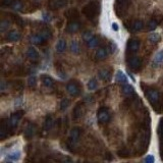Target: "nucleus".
Returning a JSON list of instances; mask_svg holds the SVG:
<instances>
[{
  "mask_svg": "<svg viewBox=\"0 0 163 163\" xmlns=\"http://www.w3.org/2000/svg\"><path fill=\"white\" fill-rule=\"evenodd\" d=\"M98 12H99V3L97 1L89 2L83 8V14L90 20H94L97 17Z\"/></svg>",
  "mask_w": 163,
  "mask_h": 163,
  "instance_id": "f257e3e1",
  "label": "nucleus"
},
{
  "mask_svg": "<svg viewBox=\"0 0 163 163\" xmlns=\"http://www.w3.org/2000/svg\"><path fill=\"white\" fill-rule=\"evenodd\" d=\"M97 119L100 123H106L110 120V113L107 108H100L98 110Z\"/></svg>",
  "mask_w": 163,
  "mask_h": 163,
  "instance_id": "f03ea898",
  "label": "nucleus"
},
{
  "mask_svg": "<svg viewBox=\"0 0 163 163\" xmlns=\"http://www.w3.org/2000/svg\"><path fill=\"white\" fill-rule=\"evenodd\" d=\"M80 136H81V128H72L71 131V134H69V140H68L69 146H74V145L79 141Z\"/></svg>",
  "mask_w": 163,
  "mask_h": 163,
  "instance_id": "7ed1b4c3",
  "label": "nucleus"
},
{
  "mask_svg": "<svg viewBox=\"0 0 163 163\" xmlns=\"http://www.w3.org/2000/svg\"><path fill=\"white\" fill-rule=\"evenodd\" d=\"M66 91L69 95H71V96L77 97V95L80 94L81 90H80V87H79V85H77V83L71 82V83H68V84L66 85Z\"/></svg>",
  "mask_w": 163,
  "mask_h": 163,
  "instance_id": "20e7f679",
  "label": "nucleus"
},
{
  "mask_svg": "<svg viewBox=\"0 0 163 163\" xmlns=\"http://www.w3.org/2000/svg\"><path fill=\"white\" fill-rule=\"evenodd\" d=\"M23 114H24V111H17V112L14 113L11 116H10V118L8 119V122L10 126H11L12 128H17V125H19L20 118L23 117Z\"/></svg>",
  "mask_w": 163,
  "mask_h": 163,
  "instance_id": "39448f33",
  "label": "nucleus"
},
{
  "mask_svg": "<svg viewBox=\"0 0 163 163\" xmlns=\"http://www.w3.org/2000/svg\"><path fill=\"white\" fill-rule=\"evenodd\" d=\"M147 97H148V100L150 101L151 104H157L158 101L160 99V96H159V92L157 90H149L147 92Z\"/></svg>",
  "mask_w": 163,
  "mask_h": 163,
  "instance_id": "423d86ee",
  "label": "nucleus"
},
{
  "mask_svg": "<svg viewBox=\"0 0 163 163\" xmlns=\"http://www.w3.org/2000/svg\"><path fill=\"white\" fill-rule=\"evenodd\" d=\"M27 56H28V58L32 61V62H37V61L39 60V58H40L39 52L34 47H30L29 49H28V50H27Z\"/></svg>",
  "mask_w": 163,
  "mask_h": 163,
  "instance_id": "0eeeda50",
  "label": "nucleus"
},
{
  "mask_svg": "<svg viewBox=\"0 0 163 163\" xmlns=\"http://www.w3.org/2000/svg\"><path fill=\"white\" fill-rule=\"evenodd\" d=\"M36 131H37V128H36L35 125H33V123H30V125H28L27 128H26V130H25V134H24L25 138L28 139V140L32 139L33 137L35 136Z\"/></svg>",
  "mask_w": 163,
  "mask_h": 163,
  "instance_id": "6e6552de",
  "label": "nucleus"
},
{
  "mask_svg": "<svg viewBox=\"0 0 163 163\" xmlns=\"http://www.w3.org/2000/svg\"><path fill=\"white\" fill-rule=\"evenodd\" d=\"M80 27H81V24H80L77 20H71V22L68 23V25H67V27H66V31L68 33H76L77 32V31L80 30Z\"/></svg>",
  "mask_w": 163,
  "mask_h": 163,
  "instance_id": "1a4fd4ad",
  "label": "nucleus"
},
{
  "mask_svg": "<svg viewBox=\"0 0 163 163\" xmlns=\"http://www.w3.org/2000/svg\"><path fill=\"white\" fill-rule=\"evenodd\" d=\"M30 42L32 44H36V45H42L46 42V39L43 37L40 34H37V35H33L30 37Z\"/></svg>",
  "mask_w": 163,
  "mask_h": 163,
  "instance_id": "9d476101",
  "label": "nucleus"
},
{
  "mask_svg": "<svg viewBox=\"0 0 163 163\" xmlns=\"http://www.w3.org/2000/svg\"><path fill=\"white\" fill-rule=\"evenodd\" d=\"M128 64H130L131 68L134 69V71H138L142 65V59L140 57H137V56H134V57H131L128 60Z\"/></svg>",
  "mask_w": 163,
  "mask_h": 163,
  "instance_id": "9b49d317",
  "label": "nucleus"
},
{
  "mask_svg": "<svg viewBox=\"0 0 163 163\" xmlns=\"http://www.w3.org/2000/svg\"><path fill=\"white\" fill-rule=\"evenodd\" d=\"M140 45L141 43L139 40H130V42L128 43V50L131 53H136L137 51H139Z\"/></svg>",
  "mask_w": 163,
  "mask_h": 163,
  "instance_id": "f8f14e48",
  "label": "nucleus"
},
{
  "mask_svg": "<svg viewBox=\"0 0 163 163\" xmlns=\"http://www.w3.org/2000/svg\"><path fill=\"white\" fill-rule=\"evenodd\" d=\"M20 38H22V35H20V33L17 32V31H10V32L7 34V40L10 41V42L20 41Z\"/></svg>",
  "mask_w": 163,
  "mask_h": 163,
  "instance_id": "ddd939ff",
  "label": "nucleus"
},
{
  "mask_svg": "<svg viewBox=\"0 0 163 163\" xmlns=\"http://www.w3.org/2000/svg\"><path fill=\"white\" fill-rule=\"evenodd\" d=\"M98 76H99L100 80L104 82H109L111 80V72L108 69H100L98 72Z\"/></svg>",
  "mask_w": 163,
  "mask_h": 163,
  "instance_id": "4468645a",
  "label": "nucleus"
},
{
  "mask_svg": "<svg viewBox=\"0 0 163 163\" xmlns=\"http://www.w3.org/2000/svg\"><path fill=\"white\" fill-rule=\"evenodd\" d=\"M20 151L19 150H14V151L9 152L8 154H7V160H9V161H17V160H20Z\"/></svg>",
  "mask_w": 163,
  "mask_h": 163,
  "instance_id": "2eb2a0df",
  "label": "nucleus"
},
{
  "mask_svg": "<svg viewBox=\"0 0 163 163\" xmlns=\"http://www.w3.org/2000/svg\"><path fill=\"white\" fill-rule=\"evenodd\" d=\"M144 29V23L142 20H134V22L131 23V30L133 32H140Z\"/></svg>",
  "mask_w": 163,
  "mask_h": 163,
  "instance_id": "dca6fc26",
  "label": "nucleus"
},
{
  "mask_svg": "<svg viewBox=\"0 0 163 163\" xmlns=\"http://www.w3.org/2000/svg\"><path fill=\"white\" fill-rule=\"evenodd\" d=\"M115 79H116V81L119 83V84H122V85L128 84V77H126V76L121 71H118L117 72H116Z\"/></svg>",
  "mask_w": 163,
  "mask_h": 163,
  "instance_id": "f3484780",
  "label": "nucleus"
},
{
  "mask_svg": "<svg viewBox=\"0 0 163 163\" xmlns=\"http://www.w3.org/2000/svg\"><path fill=\"white\" fill-rule=\"evenodd\" d=\"M41 80H42V83L45 87L47 88H52L54 86V81L52 77H50L49 76H42L41 77Z\"/></svg>",
  "mask_w": 163,
  "mask_h": 163,
  "instance_id": "a211bd4d",
  "label": "nucleus"
},
{
  "mask_svg": "<svg viewBox=\"0 0 163 163\" xmlns=\"http://www.w3.org/2000/svg\"><path fill=\"white\" fill-rule=\"evenodd\" d=\"M83 115V111H82V107L80 106V104H77L76 107L74 108V110H72V118H74V120L79 119L80 117H82Z\"/></svg>",
  "mask_w": 163,
  "mask_h": 163,
  "instance_id": "6ab92c4d",
  "label": "nucleus"
},
{
  "mask_svg": "<svg viewBox=\"0 0 163 163\" xmlns=\"http://www.w3.org/2000/svg\"><path fill=\"white\" fill-rule=\"evenodd\" d=\"M53 125H54V120H53L52 115H47L45 119V123H44V128H45V131L51 130Z\"/></svg>",
  "mask_w": 163,
  "mask_h": 163,
  "instance_id": "aec40b11",
  "label": "nucleus"
},
{
  "mask_svg": "<svg viewBox=\"0 0 163 163\" xmlns=\"http://www.w3.org/2000/svg\"><path fill=\"white\" fill-rule=\"evenodd\" d=\"M122 93L125 95V96H131V95H133L134 93V89L133 86H131V85L125 84L122 86Z\"/></svg>",
  "mask_w": 163,
  "mask_h": 163,
  "instance_id": "412c9836",
  "label": "nucleus"
},
{
  "mask_svg": "<svg viewBox=\"0 0 163 163\" xmlns=\"http://www.w3.org/2000/svg\"><path fill=\"white\" fill-rule=\"evenodd\" d=\"M95 56H96V59H98V60H103V59L107 57V51L104 48H99L96 51Z\"/></svg>",
  "mask_w": 163,
  "mask_h": 163,
  "instance_id": "4be33fe9",
  "label": "nucleus"
},
{
  "mask_svg": "<svg viewBox=\"0 0 163 163\" xmlns=\"http://www.w3.org/2000/svg\"><path fill=\"white\" fill-rule=\"evenodd\" d=\"M162 61H163V50L158 51V52L156 53V55H155L154 60H153L154 66H158Z\"/></svg>",
  "mask_w": 163,
  "mask_h": 163,
  "instance_id": "5701e85b",
  "label": "nucleus"
},
{
  "mask_svg": "<svg viewBox=\"0 0 163 163\" xmlns=\"http://www.w3.org/2000/svg\"><path fill=\"white\" fill-rule=\"evenodd\" d=\"M66 49V42L65 40H59L57 44H56V51H57L58 53H62L64 50Z\"/></svg>",
  "mask_w": 163,
  "mask_h": 163,
  "instance_id": "b1692460",
  "label": "nucleus"
},
{
  "mask_svg": "<svg viewBox=\"0 0 163 163\" xmlns=\"http://www.w3.org/2000/svg\"><path fill=\"white\" fill-rule=\"evenodd\" d=\"M64 15H66V17H68L69 20H76L79 17V12H77V10L76 9H71V10H68V11H66Z\"/></svg>",
  "mask_w": 163,
  "mask_h": 163,
  "instance_id": "393cba45",
  "label": "nucleus"
},
{
  "mask_svg": "<svg viewBox=\"0 0 163 163\" xmlns=\"http://www.w3.org/2000/svg\"><path fill=\"white\" fill-rule=\"evenodd\" d=\"M69 49L74 54H77L80 53V45L77 41H71V45H69Z\"/></svg>",
  "mask_w": 163,
  "mask_h": 163,
  "instance_id": "a878e982",
  "label": "nucleus"
},
{
  "mask_svg": "<svg viewBox=\"0 0 163 163\" xmlns=\"http://www.w3.org/2000/svg\"><path fill=\"white\" fill-rule=\"evenodd\" d=\"M149 40L151 41V43L153 44H156L160 42V40H161V37H160V35L158 33H152L149 35Z\"/></svg>",
  "mask_w": 163,
  "mask_h": 163,
  "instance_id": "bb28decb",
  "label": "nucleus"
},
{
  "mask_svg": "<svg viewBox=\"0 0 163 163\" xmlns=\"http://www.w3.org/2000/svg\"><path fill=\"white\" fill-rule=\"evenodd\" d=\"M9 27H10V23L7 20H4L0 23V31H1V32H5V31H7Z\"/></svg>",
  "mask_w": 163,
  "mask_h": 163,
  "instance_id": "cd10ccee",
  "label": "nucleus"
},
{
  "mask_svg": "<svg viewBox=\"0 0 163 163\" xmlns=\"http://www.w3.org/2000/svg\"><path fill=\"white\" fill-rule=\"evenodd\" d=\"M88 89L90 90V91H93V90H95L97 88L98 86V84H97V81H96V79H91L89 82H88Z\"/></svg>",
  "mask_w": 163,
  "mask_h": 163,
  "instance_id": "c85d7f7f",
  "label": "nucleus"
},
{
  "mask_svg": "<svg viewBox=\"0 0 163 163\" xmlns=\"http://www.w3.org/2000/svg\"><path fill=\"white\" fill-rule=\"evenodd\" d=\"M98 43H99V41H98V39L97 37H93L91 40L90 41H88L87 42V45H88V47H90V48H94V47H96V46L98 45Z\"/></svg>",
  "mask_w": 163,
  "mask_h": 163,
  "instance_id": "c756f323",
  "label": "nucleus"
},
{
  "mask_svg": "<svg viewBox=\"0 0 163 163\" xmlns=\"http://www.w3.org/2000/svg\"><path fill=\"white\" fill-rule=\"evenodd\" d=\"M69 104H71V101L68 99H63L60 102V110L61 111H65L67 108H68Z\"/></svg>",
  "mask_w": 163,
  "mask_h": 163,
  "instance_id": "7c9ffc66",
  "label": "nucleus"
},
{
  "mask_svg": "<svg viewBox=\"0 0 163 163\" xmlns=\"http://www.w3.org/2000/svg\"><path fill=\"white\" fill-rule=\"evenodd\" d=\"M157 26H158V22L155 20H150L149 24L147 25V28H148L149 31H154L157 28Z\"/></svg>",
  "mask_w": 163,
  "mask_h": 163,
  "instance_id": "2f4dec72",
  "label": "nucleus"
},
{
  "mask_svg": "<svg viewBox=\"0 0 163 163\" xmlns=\"http://www.w3.org/2000/svg\"><path fill=\"white\" fill-rule=\"evenodd\" d=\"M41 35H42L43 37L46 39V40H48V39H50L51 37H52V33H51V31L49 30L48 28L44 29L42 32H41Z\"/></svg>",
  "mask_w": 163,
  "mask_h": 163,
  "instance_id": "473e14b6",
  "label": "nucleus"
},
{
  "mask_svg": "<svg viewBox=\"0 0 163 163\" xmlns=\"http://www.w3.org/2000/svg\"><path fill=\"white\" fill-rule=\"evenodd\" d=\"M36 84H37V79H36V76H31L28 80V85L29 87H35Z\"/></svg>",
  "mask_w": 163,
  "mask_h": 163,
  "instance_id": "72a5a7b5",
  "label": "nucleus"
},
{
  "mask_svg": "<svg viewBox=\"0 0 163 163\" xmlns=\"http://www.w3.org/2000/svg\"><path fill=\"white\" fill-rule=\"evenodd\" d=\"M12 8H14V10H20L23 8V4L22 2L20 1V0H17V1H14V3L11 4Z\"/></svg>",
  "mask_w": 163,
  "mask_h": 163,
  "instance_id": "f704fd0d",
  "label": "nucleus"
},
{
  "mask_svg": "<svg viewBox=\"0 0 163 163\" xmlns=\"http://www.w3.org/2000/svg\"><path fill=\"white\" fill-rule=\"evenodd\" d=\"M67 4V0H55V7H64Z\"/></svg>",
  "mask_w": 163,
  "mask_h": 163,
  "instance_id": "c9c22d12",
  "label": "nucleus"
},
{
  "mask_svg": "<svg viewBox=\"0 0 163 163\" xmlns=\"http://www.w3.org/2000/svg\"><path fill=\"white\" fill-rule=\"evenodd\" d=\"M94 37V34H93L92 32H86L84 34V36H83V38H84V41L85 42H88V41H90L91 39Z\"/></svg>",
  "mask_w": 163,
  "mask_h": 163,
  "instance_id": "e433bc0d",
  "label": "nucleus"
},
{
  "mask_svg": "<svg viewBox=\"0 0 163 163\" xmlns=\"http://www.w3.org/2000/svg\"><path fill=\"white\" fill-rule=\"evenodd\" d=\"M42 19H43L44 22L49 23L51 20H52V17H51V14H48V12H44V14H42Z\"/></svg>",
  "mask_w": 163,
  "mask_h": 163,
  "instance_id": "4c0bfd02",
  "label": "nucleus"
},
{
  "mask_svg": "<svg viewBox=\"0 0 163 163\" xmlns=\"http://www.w3.org/2000/svg\"><path fill=\"white\" fill-rule=\"evenodd\" d=\"M144 161L146 163H153L155 161V158L153 155H147V157L144 159Z\"/></svg>",
  "mask_w": 163,
  "mask_h": 163,
  "instance_id": "58836bf2",
  "label": "nucleus"
},
{
  "mask_svg": "<svg viewBox=\"0 0 163 163\" xmlns=\"http://www.w3.org/2000/svg\"><path fill=\"white\" fill-rule=\"evenodd\" d=\"M110 48H111V52L115 53L117 51V45L114 42H110Z\"/></svg>",
  "mask_w": 163,
  "mask_h": 163,
  "instance_id": "ea45409f",
  "label": "nucleus"
},
{
  "mask_svg": "<svg viewBox=\"0 0 163 163\" xmlns=\"http://www.w3.org/2000/svg\"><path fill=\"white\" fill-rule=\"evenodd\" d=\"M14 19L15 23H17V25H19V26H20V27H23V25H24V22H23V20H20L19 17H14Z\"/></svg>",
  "mask_w": 163,
  "mask_h": 163,
  "instance_id": "a19ab883",
  "label": "nucleus"
},
{
  "mask_svg": "<svg viewBox=\"0 0 163 163\" xmlns=\"http://www.w3.org/2000/svg\"><path fill=\"white\" fill-rule=\"evenodd\" d=\"M12 3H14L12 0H3V1H2V4H3L4 6H8V5H11Z\"/></svg>",
  "mask_w": 163,
  "mask_h": 163,
  "instance_id": "79ce46f5",
  "label": "nucleus"
},
{
  "mask_svg": "<svg viewBox=\"0 0 163 163\" xmlns=\"http://www.w3.org/2000/svg\"><path fill=\"white\" fill-rule=\"evenodd\" d=\"M22 103H23L22 97L17 98V100H15V106H20V105H22Z\"/></svg>",
  "mask_w": 163,
  "mask_h": 163,
  "instance_id": "37998d69",
  "label": "nucleus"
},
{
  "mask_svg": "<svg viewBox=\"0 0 163 163\" xmlns=\"http://www.w3.org/2000/svg\"><path fill=\"white\" fill-rule=\"evenodd\" d=\"M57 74H58V76L61 77V79H65V77H66V74H64V71H57Z\"/></svg>",
  "mask_w": 163,
  "mask_h": 163,
  "instance_id": "c03bdc74",
  "label": "nucleus"
},
{
  "mask_svg": "<svg viewBox=\"0 0 163 163\" xmlns=\"http://www.w3.org/2000/svg\"><path fill=\"white\" fill-rule=\"evenodd\" d=\"M111 28H112V30L116 31V32H117V31L119 30V28H118V26H117V24H116V23H113V24L111 25Z\"/></svg>",
  "mask_w": 163,
  "mask_h": 163,
  "instance_id": "a18cd8bd",
  "label": "nucleus"
},
{
  "mask_svg": "<svg viewBox=\"0 0 163 163\" xmlns=\"http://www.w3.org/2000/svg\"><path fill=\"white\" fill-rule=\"evenodd\" d=\"M0 90H1L2 92H3L4 90H5V83L3 81L1 82V88H0Z\"/></svg>",
  "mask_w": 163,
  "mask_h": 163,
  "instance_id": "49530a36",
  "label": "nucleus"
},
{
  "mask_svg": "<svg viewBox=\"0 0 163 163\" xmlns=\"http://www.w3.org/2000/svg\"><path fill=\"white\" fill-rule=\"evenodd\" d=\"M128 76H130V77H131V80H133V82H134V77H133V74H131L130 71H128Z\"/></svg>",
  "mask_w": 163,
  "mask_h": 163,
  "instance_id": "de8ad7c7",
  "label": "nucleus"
},
{
  "mask_svg": "<svg viewBox=\"0 0 163 163\" xmlns=\"http://www.w3.org/2000/svg\"><path fill=\"white\" fill-rule=\"evenodd\" d=\"M161 134L163 136V125H162V126H161Z\"/></svg>",
  "mask_w": 163,
  "mask_h": 163,
  "instance_id": "09e8293b",
  "label": "nucleus"
}]
</instances>
